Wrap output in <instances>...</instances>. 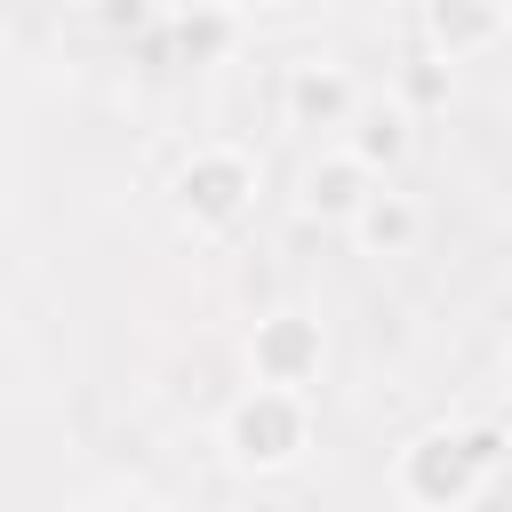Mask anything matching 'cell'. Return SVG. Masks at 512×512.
I'll use <instances>...</instances> for the list:
<instances>
[{"label": "cell", "instance_id": "obj_1", "mask_svg": "<svg viewBox=\"0 0 512 512\" xmlns=\"http://www.w3.org/2000/svg\"><path fill=\"white\" fill-rule=\"evenodd\" d=\"M224 448H232L240 472H288V464L312 448V400H304V392L248 384V392L224 408Z\"/></svg>", "mask_w": 512, "mask_h": 512}, {"label": "cell", "instance_id": "obj_2", "mask_svg": "<svg viewBox=\"0 0 512 512\" xmlns=\"http://www.w3.org/2000/svg\"><path fill=\"white\" fill-rule=\"evenodd\" d=\"M480 488H488V472L472 464V448H464L456 424H432V432H416L392 456V496L408 512H464Z\"/></svg>", "mask_w": 512, "mask_h": 512}, {"label": "cell", "instance_id": "obj_3", "mask_svg": "<svg viewBox=\"0 0 512 512\" xmlns=\"http://www.w3.org/2000/svg\"><path fill=\"white\" fill-rule=\"evenodd\" d=\"M256 200V160L240 144H192V160L176 168V216L192 232H224L240 224Z\"/></svg>", "mask_w": 512, "mask_h": 512}, {"label": "cell", "instance_id": "obj_4", "mask_svg": "<svg viewBox=\"0 0 512 512\" xmlns=\"http://www.w3.org/2000/svg\"><path fill=\"white\" fill-rule=\"evenodd\" d=\"M320 368H328V336H320L312 312H264V320L248 328V376H256V384L312 400Z\"/></svg>", "mask_w": 512, "mask_h": 512}, {"label": "cell", "instance_id": "obj_5", "mask_svg": "<svg viewBox=\"0 0 512 512\" xmlns=\"http://www.w3.org/2000/svg\"><path fill=\"white\" fill-rule=\"evenodd\" d=\"M280 112H288V128H352V112H360V88H352V72L336 64V56H296L288 72H280Z\"/></svg>", "mask_w": 512, "mask_h": 512}, {"label": "cell", "instance_id": "obj_6", "mask_svg": "<svg viewBox=\"0 0 512 512\" xmlns=\"http://www.w3.org/2000/svg\"><path fill=\"white\" fill-rule=\"evenodd\" d=\"M416 24H424V56H440L448 72L504 40V8H472V0H432Z\"/></svg>", "mask_w": 512, "mask_h": 512}, {"label": "cell", "instance_id": "obj_7", "mask_svg": "<svg viewBox=\"0 0 512 512\" xmlns=\"http://www.w3.org/2000/svg\"><path fill=\"white\" fill-rule=\"evenodd\" d=\"M344 232L360 240V256H408V248L424 240V208H416V192L376 184V192L352 208V224H344Z\"/></svg>", "mask_w": 512, "mask_h": 512}, {"label": "cell", "instance_id": "obj_8", "mask_svg": "<svg viewBox=\"0 0 512 512\" xmlns=\"http://www.w3.org/2000/svg\"><path fill=\"white\" fill-rule=\"evenodd\" d=\"M376 184H384V176H368V168L336 144V152H320V160L304 168V208H312L320 224H352V208H360Z\"/></svg>", "mask_w": 512, "mask_h": 512}, {"label": "cell", "instance_id": "obj_9", "mask_svg": "<svg viewBox=\"0 0 512 512\" xmlns=\"http://www.w3.org/2000/svg\"><path fill=\"white\" fill-rule=\"evenodd\" d=\"M344 152L376 176V168H392V160L408 152V120H400L392 104H360V112H352V128H344Z\"/></svg>", "mask_w": 512, "mask_h": 512}, {"label": "cell", "instance_id": "obj_10", "mask_svg": "<svg viewBox=\"0 0 512 512\" xmlns=\"http://www.w3.org/2000/svg\"><path fill=\"white\" fill-rule=\"evenodd\" d=\"M448 96H456V72L440 64V56H408L400 64V80H392V112L416 128L424 112H448Z\"/></svg>", "mask_w": 512, "mask_h": 512}, {"label": "cell", "instance_id": "obj_11", "mask_svg": "<svg viewBox=\"0 0 512 512\" xmlns=\"http://www.w3.org/2000/svg\"><path fill=\"white\" fill-rule=\"evenodd\" d=\"M168 32H176L184 48H224V40L240 32V16H224V8H208V16H168Z\"/></svg>", "mask_w": 512, "mask_h": 512}, {"label": "cell", "instance_id": "obj_12", "mask_svg": "<svg viewBox=\"0 0 512 512\" xmlns=\"http://www.w3.org/2000/svg\"><path fill=\"white\" fill-rule=\"evenodd\" d=\"M464 448H472L480 472H496L504 464V424H464Z\"/></svg>", "mask_w": 512, "mask_h": 512}]
</instances>
